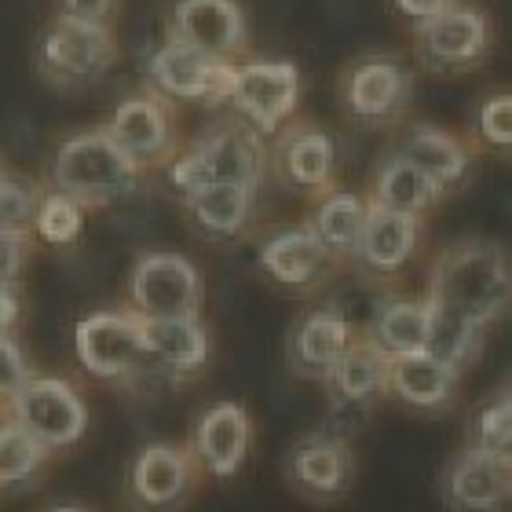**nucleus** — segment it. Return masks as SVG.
Here are the masks:
<instances>
[{"mask_svg": "<svg viewBox=\"0 0 512 512\" xmlns=\"http://www.w3.org/2000/svg\"><path fill=\"white\" fill-rule=\"evenodd\" d=\"M509 289V256L502 246L480 242V238L443 249L428 275V300L480 326H491L509 308Z\"/></svg>", "mask_w": 512, "mask_h": 512, "instance_id": "obj_1", "label": "nucleus"}, {"mask_svg": "<svg viewBox=\"0 0 512 512\" xmlns=\"http://www.w3.org/2000/svg\"><path fill=\"white\" fill-rule=\"evenodd\" d=\"M139 176L143 169L110 139L107 128L66 136L52 161V187L85 209L128 198L139 187Z\"/></svg>", "mask_w": 512, "mask_h": 512, "instance_id": "obj_2", "label": "nucleus"}, {"mask_svg": "<svg viewBox=\"0 0 512 512\" xmlns=\"http://www.w3.org/2000/svg\"><path fill=\"white\" fill-rule=\"evenodd\" d=\"M260 139L264 136H256L246 121H227V125L205 132L202 139H194L183 154H172L165 161L176 194L187 198L209 183H238V187L256 191L264 180V143Z\"/></svg>", "mask_w": 512, "mask_h": 512, "instance_id": "obj_3", "label": "nucleus"}, {"mask_svg": "<svg viewBox=\"0 0 512 512\" xmlns=\"http://www.w3.org/2000/svg\"><path fill=\"white\" fill-rule=\"evenodd\" d=\"M118 59V41L110 22H85L52 15L37 44V70L52 88H92L110 74Z\"/></svg>", "mask_w": 512, "mask_h": 512, "instance_id": "obj_4", "label": "nucleus"}, {"mask_svg": "<svg viewBox=\"0 0 512 512\" xmlns=\"http://www.w3.org/2000/svg\"><path fill=\"white\" fill-rule=\"evenodd\" d=\"M491 15L480 4L450 0L432 19L414 22V55L428 74H465L491 55Z\"/></svg>", "mask_w": 512, "mask_h": 512, "instance_id": "obj_5", "label": "nucleus"}, {"mask_svg": "<svg viewBox=\"0 0 512 512\" xmlns=\"http://www.w3.org/2000/svg\"><path fill=\"white\" fill-rule=\"evenodd\" d=\"M300 103V70L289 59H246L235 63V81L227 107L246 121L256 136H275L293 121Z\"/></svg>", "mask_w": 512, "mask_h": 512, "instance_id": "obj_6", "label": "nucleus"}, {"mask_svg": "<svg viewBox=\"0 0 512 512\" xmlns=\"http://www.w3.org/2000/svg\"><path fill=\"white\" fill-rule=\"evenodd\" d=\"M150 88L172 103H198L205 110L227 107L231 96V81H235V63L224 59H209V55L194 52L191 44L165 37V41L150 52L147 59Z\"/></svg>", "mask_w": 512, "mask_h": 512, "instance_id": "obj_7", "label": "nucleus"}, {"mask_svg": "<svg viewBox=\"0 0 512 512\" xmlns=\"http://www.w3.org/2000/svg\"><path fill=\"white\" fill-rule=\"evenodd\" d=\"M128 300L139 319H180V315H202L205 286L187 256L147 253L132 267Z\"/></svg>", "mask_w": 512, "mask_h": 512, "instance_id": "obj_8", "label": "nucleus"}, {"mask_svg": "<svg viewBox=\"0 0 512 512\" xmlns=\"http://www.w3.org/2000/svg\"><path fill=\"white\" fill-rule=\"evenodd\" d=\"M414 99V74L392 55H363L341 77V107L359 125H395Z\"/></svg>", "mask_w": 512, "mask_h": 512, "instance_id": "obj_9", "label": "nucleus"}, {"mask_svg": "<svg viewBox=\"0 0 512 512\" xmlns=\"http://www.w3.org/2000/svg\"><path fill=\"white\" fill-rule=\"evenodd\" d=\"M11 421L22 425L44 447H70L85 436L88 406L77 388L63 377H26L19 392L8 399Z\"/></svg>", "mask_w": 512, "mask_h": 512, "instance_id": "obj_10", "label": "nucleus"}, {"mask_svg": "<svg viewBox=\"0 0 512 512\" xmlns=\"http://www.w3.org/2000/svg\"><path fill=\"white\" fill-rule=\"evenodd\" d=\"M77 359L92 377L125 381L150 363L139 337L136 311H96L77 322Z\"/></svg>", "mask_w": 512, "mask_h": 512, "instance_id": "obj_11", "label": "nucleus"}, {"mask_svg": "<svg viewBox=\"0 0 512 512\" xmlns=\"http://www.w3.org/2000/svg\"><path fill=\"white\" fill-rule=\"evenodd\" d=\"M110 139L136 161L139 169H158L176 154V128H172V107L169 99L150 92L121 99L110 121L103 125Z\"/></svg>", "mask_w": 512, "mask_h": 512, "instance_id": "obj_12", "label": "nucleus"}, {"mask_svg": "<svg viewBox=\"0 0 512 512\" xmlns=\"http://www.w3.org/2000/svg\"><path fill=\"white\" fill-rule=\"evenodd\" d=\"M169 37L191 44L209 59L238 63L249 48L246 11L238 0H176L169 19Z\"/></svg>", "mask_w": 512, "mask_h": 512, "instance_id": "obj_13", "label": "nucleus"}, {"mask_svg": "<svg viewBox=\"0 0 512 512\" xmlns=\"http://www.w3.org/2000/svg\"><path fill=\"white\" fill-rule=\"evenodd\" d=\"M275 172L293 191L326 194L337 172L333 136L308 121H286L275 132Z\"/></svg>", "mask_w": 512, "mask_h": 512, "instance_id": "obj_14", "label": "nucleus"}, {"mask_svg": "<svg viewBox=\"0 0 512 512\" xmlns=\"http://www.w3.org/2000/svg\"><path fill=\"white\" fill-rule=\"evenodd\" d=\"M512 461L469 447L447 472V502L458 512H498L509 502Z\"/></svg>", "mask_w": 512, "mask_h": 512, "instance_id": "obj_15", "label": "nucleus"}, {"mask_svg": "<svg viewBox=\"0 0 512 512\" xmlns=\"http://www.w3.org/2000/svg\"><path fill=\"white\" fill-rule=\"evenodd\" d=\"M395 154L410 161L414 169L425 172L443 194L454 191L458 183H465V176H469V169H472L469 143L458 139L454 132H447V128H432V125L410 128Z\"/></svg>", "mask_w": 512, "mask_h": 512, "instance_id": "obj_16", "label": "nucleus"}, {"mask_svg": "<svg viewBox=\"0 0 512 512\" xmlns=\"http://www.w3.org/2000/svg\"><path fill=\"white\" fill-rule=\"evenodd\" d=\"M139 337L150 363L165 366L169 374H194L209 359V333L202 326V315L139 319Z\"/></svg>", "mask_w": 512, "mask_h": 512, "instance_id": "obj_17", "label": "nucleus"}, {"mask_svg": "<svg viewBox=\"0 0 512 512\" xmlns=\"http://www.w3.org/2000/svg\"><path fill=\"white\" fill-rule=\"evenodd\" d=\"M359 333L344 315L337 311H311L293 326V337H289V359H293V370L300 377H322L330 374V366L344 355V348L355 341Z\"/></svg>", "mask_w": 512, "mask_h": 512, "instance_id": "obj_18", "label": "nucleus"}, {"mask_svg": "<svg viewBox=\"0 0 512 512\" xmlns=\"http://www.w3.org/2000/svg\"><path fill=\"white\" fill-rule=\"evenodd\" d=\"M194 450L213 476H235L249 450V414L238 403L209 406L194 432Z\"/></svg>", "mask_w": 512, "mask_h": 512, "instance_id": "obj_19", "label": "nucleus"}, {"mask_svg": "<svg viewBox=\"0 0 512 512\" xmlns=\"http://www.w3.org/2000/svg\"><path fill=\"white\" fill-rule=\"evenodd\" d=\"M330 260L333 256L326 253V246H322L319 235L308 224L278 231L260 249V267L275 278L278 286H289V289H304L311 282H319Z\"/></svg>", "mask_w": 512, "mask_h": 512, "instance_id": "obj_20", "label": "nucleus"}, {"mask_svg": "<svg viewBox=\"0 0 512 512\" xmlns=\"http://www.w3.org/2000/svg\"><path fill=\"white\" fill-rule=\"evenodd\" d=\"M388 363L392 355L374 337H355L322 381L330 384L337 403H370L388 392Z\"/></svg>", "mask_w": 512, "mask_h": 512, "instance_id": "obj_21", "label": "nucleus"}, {"mask_svg": "<svg viewBox=\"0 0 512 512\" xmlns=\"http://www.w3.org/2000/svg\"><path fill=\"white\" fill-rule=\"evenodd\" d=\"M458 377V370L443 366L428 352L392 355V363H388V392L395 399H403L406 406H417V410H439V406H447L454 399Z\"/></svg>", "mask_w": 512, "mask_h": 512, "instance_id": "obj_22", "label": "nucleus"}, {"mask_svg": "<svg viewBox=\"0 0 512 512\" xmlns=\"http://www.w3.org/2000/svg\"><path fill=\"white\" fill-rule=\"evenodd\" d=\"M289 476L300 491L315 494V498H333L352 480V454L344 447V439L311 436L293 447Z\"/></svg>", "mask_w": 512, "mask_h": 512, "instance_id": "obj_23", "label": "nucleus"}, {"mask_svg": "<svg viewBox=\"0 0 512 512\" xmlns=\"http://www.w3.org/2000/svg\"><path fill=\"white\" fill-rule=\"evenodd\" d=\"M417 231H421L417 216L392 213V209L370 205L355 256H359L366 267H374V271H399V267L414 256Z\"/></svg>", "mask_w": 512, "mask_h": 512, "instance_id": "obj_24", "label": "nucleus"}, {"mask_svg": "<svg viewBox=\"0 0 512 512\" xmlns=\"http://www.w3.org/2000/svg\"><path fill=\"white\" fill-rule=\"evenodd\" d=\"M428 308V330H425V352L432 359H439L450 370H469L483 352V341H487V330L491 326H480V322L465 319L458 311L443 308L436 300L425 297Z\"/></svg>", "mask_w": 512, "mask_h": 512, "instance_id": "obj_25", "label": "nucleus"}, {"mask_svg": "<svg viewBox=\"0 0 512 512\" xmlns=\"http://www.w3.org/2000/svg\"><path fill=\"white\" fill-rule=\"evenodd\" d=\"M439 198H443V191L428 180L425 172L414 169V165L406 158H399V154H388V158L381 161V169H377L374 191H370L366 202L421 220V213H428Z\"/></svg>", "mask_w": 512, "mask_h": 512, "instance_id": "obj_26", "label": "nucleus"}, {"mask_svg": "<svg viewBox=\"0 0 512 512\" xmlns=\"http://www.w3.org/2000/svg\"><path fill=\"white\" fill-rule=\"evenodd\" d=\"M187 483H191V461L180 447H165V443L143 450L132 469V487L139 502L147 505H172L187 491Z\"/></svg>", "mask_w": 512, "mask_h": 512, "instance_id": "obj_27", "label": "nucleus"}, {"mask_svg": "<svg viewBox=\"0 0 512 512\" xmlns=\"http://www.w3.org/2000/svg\"><path fill=\"white\" fill-rule=\"evenodd\" d=\"M366 209H370V202L359 198V194L326 191L322 202L315 205V216H311L308 227L319 235V242L330 256H355L366 224Z\"/></svg>", "mask_w": 512, "mask_h": 512, "instance_id": "obj_28", "label": "nucleus"}, {"mask_svg": "<svg viewBox=\"0 0 512 512\" xmlns=\"http://www.w3.org/2000/svg\"><path fill=\"white\" fill-rule=\"evenodd\" d=\"M253 194L249 187H238V183H209V187H198L194 194L183 198L187 213L194 216V224L209 231V235L231 238L238 235L249 220V209H253Z\"/></svg>", "mask_w": 512, "mask_h": 512, "instance_id": "obj_29", "label": "nucleus"}, {"mask_svg": "<svg viewBox=\"0 0 512 512\" xmlns=\"http://www.w3.org/2000/svg\"><path fill=\"white\" fill-rule=\"evenodd\" d=\"M425 330H428L425 300H388L377 311L370 337L388 355H410V352H425Z\"/></svg>", "mask_w": 512, "mask_h": 512, "instance_id": "obj_30", "label": "nucleus"}, {"mask_svg": "<svg viewBox=\"0 0 512 512\" xmlns=\"http://www.w3.org/2000/svg\"><path fill=\"white\" fill-rule=\"evenodd\" d=\"M44 454H48V447H44L41 439H33L11 417L0 425V483L30 480L33 472L41 469Z\"/></svg>", "mask_w": 512, "mask_h": 512, "instance_id": "obj_31", "label": "nucleus"}, {"mask_svg": "<svg viewBox=\"0 0 512 512\" xmlns=\"http://www.w3.org/2000/svg\"><path fill=\"white\" fill-rule=\"evenodd\" d=\"M33 227L44 242L52 246H70L81 238V227H85V205H77L74 198H66L63 191H48L41 194L37 202V213H33Z\"/></svg>", "mask_w": 512, "mask_h": 512, "instance_id": "obj_32", "label": "nucleus"}, {"mask_svg": "<svg viewBox=\"0 0 512 512\" xmlns=\"http://www.w3.org/2000/svg\"><path fill=\"white\" fill-rule=\"evenodd\" d=\"M472 447L476 450H491V454H505L509 458L512 447V406L509 392L502 388L498 399L480 406V414L472 417Z\"/></svg>", "mask_w": 512, "mask_h": 512, "instance_id": "obj_33", "label": "nucleus"}, {"mask_svg": "<svg viewBox=\"0 0 512 512\" xmlns=\"http://www.w3.org/2000/svg\"><path fill=\"white\" fill-rule=\"evenodd\" d=\"M41 191L33 183L0 176V231H26L33 224Z\"/></svg>", "mask_w": 512, "mask_h": 512, "instance_id": "obj_34", "label": "nucleus"}, {"mask_svg": "<svg viewBox=\"0 0 512 512\" xmlns=\"http://www.w3.org/2000/svg\"><path fill=\"white\" fill-rule=\"evenodd\" d=\"M476 136H480V143L502 150V154L509 150V143H512V96L509 92H494V96L483 99L480 110H476Z\"/></svg>", "mask_w": 512, "mask_h": 512, "instance_id": "obj_35", "label": "nucleus"}, {"mask_svg": "<svg viewBox=\"0 0 512 512\" xmlns=\"http://www.w3.org/2000/svg\"><path fill=\"white\" fill-rule=\"evenodd\" d=\"M30 260V231H0V286H19Z\"/></svg>", "mask_w": 512, "mask_h": 512, "instance_id": "obj_36", "label": "nucleus"}, {"mask_svg": "<svg viewBox=\"0 0 512 512\" xmlns=\"http://www.w3.org/2000/svg\"><path fill=\"white\" fill-rule=\"evenodd\" d=\"M30 377V366L22 359V348L11 341L8 333H0V403H8Z\"/></svg>", "mask_w": 512, "mask_h": 512, "instance_id": "obj_37", "label": "nucleus"}, {"mask_svg": "<svg viewBox=\"0 0 512 512\" xmlns=\"http://www.w3.org/2000/svg\"><path fill=\"white\" fill-rule=\"evenodd\" d=\"M114 8H118V0H55V15L85 22H110Z\"/></svg>", "mask_w": 512, "mask_h": 512, "instance_id": "obj_38", "label": "nucleus"}, {"mask_svg": "<svg viewBox=\"0 0 512 512\" xmlns=\"http://www.w3.org/2000/svg\"><path fill=\"white\" fill-rule=\"evenodd\" d=\"M447 4H450V0H392V8L399 11L406 22L432 19V15H436V11H443Z\"/></svg>", "mask_w": 512, "mask_h": 512, "instance_id": "obj_39", "label": "nucleus"}, {"mask_svg": "<svg viewBox=\"0 0 512 512\" xmlns=\"http://www.w3.org/2000/svg\"><path fill=\"white\" fill-rule=\"evenodd\" d=\"M22 315V304H19V293H15V286H0V333L15 330V322H19Z\"/></svg>", "mask_w": 512, "mask_h": 512, "instance_id": "obj_40", "label": "nucleus"}, {"mask_svg": "<svg viewBox=\"0 0 512 512\" xmlns=\"http://www.w3.org/2000/svg\"><path fill=\"white\" fill-rule=\"evenodd\" d=\"M55 512H85V509H55Z\"/></svg>", "mask_w": 512, "mask_h": 512, "instance_id": "obj_41", "label": "nucleus"}, {"mask_svg": "<svg viewBox=\"0 0 512 512\" xmlns=\"http://www.w3.org/2000/svg\"><path fill=\"white\" fill-rule=\"evenodd\" d=\"M0 176H4V172H0Z\"/></svg>", "mask_w": 512, "mask_h": 512, "instance_id": "obj_42", "label": "nucleus"}]
</instances>
